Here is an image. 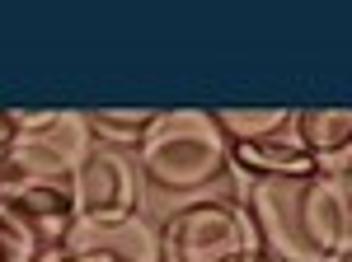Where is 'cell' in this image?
Listing matches in <instances>:
<instances>
[{"label": "cell", "mask_w": 352, "mask_h": 262, "mask_svg": "<svg viewBox=\"0 0 352 262\" xmlns=\"http://www.w3.org/2000/svg\"><path fill=\"white\" fill-rule=\"evenodd\" d=\"M305 235L324 262H352V178L348 174H315L300 187Z\"/></svg>", "instance_id": "cell-5"}, {"label": "cell", "mask_w": 352, "mask_h": 262, "mask_svg": "<svg viewBox=\"0 0 352 262\" xmlns=\"http://www.w3.org/2000/svg\"><path fill=\"white\" fill-rule=\"evenodd\" d=\"M14 136H19V122H14V108H0V155L14 145Z\"/></svg>", "instance_id": "cell-13"}, {"label": "cell", "mask_w": 352, "mask_h": 262, "mask_svg": "<svg viewBox=\"0 0 352 262\" xmlns=\"http://www.w3.org/2000/svg\"><path fill=\"white\" fill-rule=\"evenodd\" d=\"M66 248H71V262H127L109 248H94V243H66Z\"/></svg>", "instance_id": "cell-12"}, {"label": "cell", "mask_w": 352, "mask_h": 262, "mask_svg": "<svg viewBox=\"0 0 352 262\" xmlns=\"http://www.w3.org/2000/svg\"><path fill=\"white\" fill-rule=\"evenodd\" d=\"M230 169L249 174L254 183H272V178H315L320 159L287 127L277 136H263V141H230Z\"/></svg>", "instance_id": "cell-6"}, {"label": "cell", "mask_w": 352, "mask_h": 262, "mask_svg": "<svg viewBox=\"0 0 352 262\" xmlns=\"http://www.w3.org/2000/svg\"><path fill=\"white\" fill-rule=\"evenodd\" d=\"M160 112L155 108H89V131L99 145H113V150H136L141 136L151 131Z\"/></svg>", "instance_id": "cell-9"}, {"label": "cell", "mask_w": 352, "mask_h": 262, "mask_svg": "<svg viewBox=\"0 0 352 262\" xmlns=\"http://www.w3.org/2000/svg\"><path fill=\"white\" fill-rule=\"evenodd\" d=\"M263 262H272V258H263Z\"/></svg>", "instance_id": "cell-15"}, {"label": "cell", "mask_w": 352, "mask_h": 262, "mask_svg": "<svg viewBox=\"0 0 352 262\" xmlns=\"http://www.w3.org/2000/svg\"><path fill=\"white\" fill-rule=\"evenodd\" d=\"M43 253H47L43 230L28 215H19V211H10L0 202V262H38Z\"/></svg>", "instance_id": "cell-11"}, {"label": "cell", "mask_w": 352, "mask_h": 262, "mask_svg": "<svg viewBox=\"0 0 352 262\" xmlns=\"http://www.w3.org/2000/svg\"><path fill=\"white\" fill-rule=\"evenodd\" d=\"M217 122L230 141H263L296 122V108H217Z\"/></svg>", "instance_id": "cell-10"}, {"label": "cell", "mask_w": 352, "mask_h": 262, "mask_svg": "<svg viewBox=\"0 0 352 262\" xmlns=\"http://www.w3.org/2000/svg\"><path fill=\"white\" fill-rule=\"evenodd\" d=\"M164 262H263V239L244 202L235 197H197L174 206L160 225Z\"/></svg>", "instance_id": "cell-2"}, {"label": "cell", "mask_w": 352, "mask_h": 262, "mask_svg": "<svg viewBox=\"0 0 352 262\" xmlns=\"http://www.w3.org/2000/svg\"><path fill=\"white\" fill-rule=\"evenodd\" d=\"M71 243H94V248H109V253H118V258H127V262H164L160 230L146 215H132L122 225H80L76 220Z\"/></svg>", "instance_id": "cell-7"}, {"label": "cell", "mask_w": 352, "mask_h": 262, "mask_svg": "<svg viewBox=\"0 0 352 262\" xmlns=\"http://www.w3.org/2000/svg\"><path fill=\"white\" fill-rule=\"evenodd\" d=\"M292 131L320 164L338 159L343 150H352V108H296Z\"/></svg>", "instance_id": "cell-8"}, {"label": "cell", "mask_w": 352, "mask_h": 262, "mask_svg": "<svg viewBox=\"0 0 352 262\" xmlns=\"http://www.w3.org/2000/svg\"><path fill=\"white\" fill-rule=\"evenodd\" d=\"M300 187L305 178H272V183L249 187V215L258 225L263 253L272 262H324L305 235V211H300Z\"/></svg>", "instance_id": "cell-4"}, {"label": "cell", "mask_w": 352, "mask_h": 262, "mask_svg": "<svg viewBox=\"0 0 352 262\" xmlns=\"http://www.w3.org/2000/svg\"><path fill=\"white\" fill-rule=\"evenodd\" d=\"M141 164L136 150H113V145H94V155L80 164L76 174V220L80 225H122L141 215Z\"/></svg>", "instance_id": "cell-3"}, {"label": "cell", "mask_w": 352, "mask_h": 262, "mask_svg": "<svg viewBox=\"0 0 352 262\" xmlns=\"http://www.w3.org/2000/svg\"><path fill=\"white\" fill-rule=\"evenodd\" d=\"M136 164L155 192L192 197L230 174V136L221 131L217 108H164L141 136Z\"/></svg>", "instance_id": "cell-1"}, {"label": "cell", "mask_w": 352, "mask_h": 262, "mask_svg": "<svg viewBox=\"0 0 352 262\" xmlns=\"http://www.w3.org/2000/svg\"><path fill=\"white\" fill-rule=\"evenodd\" d=\"M38 262H71V248H47Z\"/></svg>", "instance_id": "cell-14"}]
</instances>
